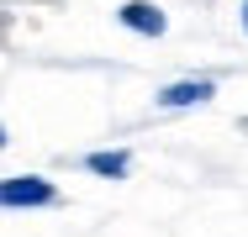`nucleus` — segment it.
Wrapping results in <instances>:
<instances>
[{"instance_id":"1","label":"nucleus","mask_w":248,"mask_h":237,"mask_svg":"<svg viewBox=\"0 0 248 237\" xmlns=\"http://www.w3.org/2000/svg\"><path fill=\"white\" fill-rule=\"evenodd\" d=\"M58 190L37 174H16V179H0V206H53Z\"/></svg>"},{"instance_id":"2","label":"nucleus","mask_w":248,"mask_h":237,"mask_svg":"<svg viewBox=\"0 0 248 237\" xmlns=\"http://www.w3.org/2000/svg\"><path fill=\"white\" fill-rule=\"evenodd\" d=\"M116 16H122V27H132L138 37H164V32H169V16H164L153 0H122Z\"/></svg>"},{"instance_id":"3","label":"nucleus","mask_w":248,"mask_h":237,"mask_svg":"<svg viewBox=\"0 0 248 237\" xmlns=\"http://www.w3.org/2000/svg\"><path fill=\"white\" fill-rule=\"evenodd\" d=\"M211 95H217L211 79H174V85L158 90V105H164V111H180V105H201V100H211Z\"/></svg>"},{"instance_id":"4","label":"nucleus","mask_w":248,"mask_h":237,"mask_svg":"<svg viewBox=\"0 0 248 237\" xmlns=\"http://www.w3.org/2000/svg\"><path fill=\"white\" fill-rule=\"evenodd\" d=\"M85 169H90V174H111V179H122V174L132 169V158H127V153H90Z\"/></svg>"},{"instance_id":"5","label":"nucleus","mask_w":248,"mask_h":237,"mask_svg":"<svg viewBox=\"0 0 248 237\" xmlns=\"http://www.w3.org/2000/svg\"><path fill=\"white\" fill-rule=\"evenodd\" d=\"M11 27H16V16H11V11H0V47H5V37H11Z\"/></svg>"},{"instance_id":"6","label":"nucleus","mask_w":248,"mask_h":237,"mask_svg":"<svg viewBox=\"0 0 248 237\" xmlns=\"http://www.w3.org/2000/svg\"><path fill=\"white\" fill-rule=\"evenodd\" d=\"M0 148H5V127H0Z\"/></svg>"},{"instance_id":"7","label":"nucleus","mask_w":248,"mask_h":237,"mask_svg":"<svg viewBox=\"0 0 248 237\" xmlns=\"http://www.w3.org/2000/svg\"><path fill=\"white\" fill-rule=\"evenodd\" d=\"M238 127H243V132H248V116H243V121H238Z\"/></svg>"},{"instance_id":"8","label":"nucleus","mask_w":248,"mask_h":237,"mask_svg":"<svg viewBox=\"0 0 248 237\" xmlns=\"http://www.w3.org/2000/svg\"><path fill=\"white\" fill-rule=\"evenodd\" d=\"M243 27H248V5H243Z\"/></svg>"}]
</instances>
